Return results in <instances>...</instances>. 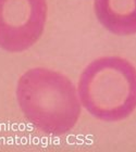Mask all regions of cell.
I'll use <instances>...</instances> for the list:
<instances>
[{
  "instance_id": "4",
  "label": "cell",
  "mask_w": 136,
  "mask_h": 152,
  "mask_svg": "<svg viewBox=\"0 0 136 152\" xmlns=\"http://www.w3.org/2000/svg\"><path fill=\"white\" fill-rule=\"evenodd\" d=\"M99 23L118 36L136 34V0H94Z\"/></svg>"
},
{
  "instance_id": "2",
  "label": "cell",
  "mask_w": 136,
  "mask_h": 152,
  "mask_svg": "<svg viewBox=\"0 0 136 152\" xmlns=\"http://www.w3.org/2000/svg\"><path fill=\"white\" fill-rule=\"evenodd\" d=\"M77 94L81 104L97 120H125L136 110V67L118 56L97 58L83 70Z\"/></svg>"
},
{
  "instance_id": "3",
  "label": "cell",
  "mask_w": 136,
  "mask_h": 152,
  "mask_svg": "<svg viewBox=\"0 0 136 152\" xmlns=\"http://www.w3.org/2000/svg\"><path fill=\"white\" fill-rule=\"evenodd\" d=\"M47 0H0V48L19 53L36 44L47 22Z\"/></svg>"
},
{
  "instance_id": "1",
  "label": "cell",
  "mask_w": 136,
  "mask_h": 152,
  "mask_svg": "<svg viewBox=\"0 0 136 152\" xmlns=\"http://www.w3.org/2000/svg\"><path fill=\"white\" fill-rule=\"evenodd\" d=\"M16 100L23 115L37 129L61 136L73 129L81 116V101L71 79L60 72L34 67L20 76Z\"/></svg>"
}]
</instances>
